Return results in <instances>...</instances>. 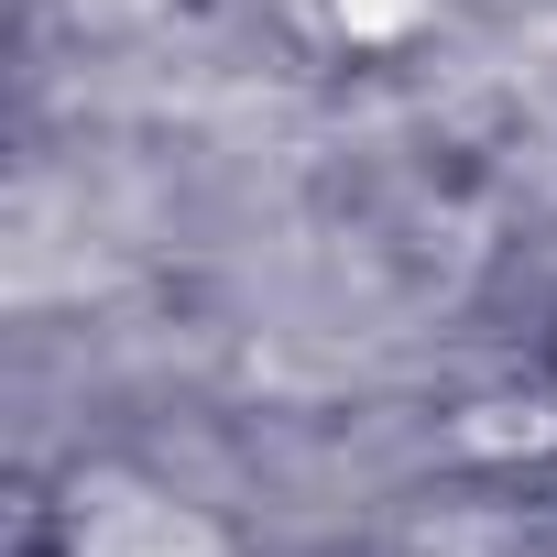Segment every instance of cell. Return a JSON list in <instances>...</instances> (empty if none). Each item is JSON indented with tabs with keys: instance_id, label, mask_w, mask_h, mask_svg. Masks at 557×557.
<instances>
[{
	"instance_id": "obj_1",
	"label": "cell",
	"mask_w": 557,
	"mask_h": 557,
	"mask_svg": "<svg viewBox=\"0 0 557 557\" xmlns=\"http://www.w3.org/2000/svg\"><path fill=\"white\" fill-rule=\"evenodd\" d=\"M459 448H481V459H513V448H557V405H546V394H492V405H470Z\"/></svg>"
},
{
	"instance_id": "obj_2",
	"label": "cell",
	"mask_w": 557,
	"mask_h": 557,
	"mask_svg": "<svg viewBox=\"0 0 557 557\" xmlns=\"http://www.w3.org/2000/svg\"><path fill=\"white\" fill-rule=\"evenodd\" d=\"M329 23H339L350 45H405V34L426 23V0H329Z\"/></svg>"
},
{
	"instance_id": "obj_3",
	"label": "cell",
	"mask_w": 557,
	"mask_h": 557,
	"mask_svg": "<svg viewBox=\"0 0 557 557\" xmlns=\"http://www.w3.org/2000/svg\"><path fill=\"white\" fill-rule=\"evenodd\" d=\"M153 557H230V546H219V524H197V513L153 503Z\"/></svg>"
}]
</instances>
